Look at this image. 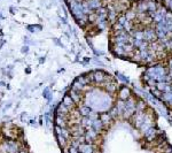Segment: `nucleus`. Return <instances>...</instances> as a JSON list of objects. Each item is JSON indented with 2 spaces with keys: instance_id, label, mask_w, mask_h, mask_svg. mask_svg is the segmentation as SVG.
I'll return each mask as SVG.
<instances>
[{
  "instance_id": "1",
  "label": "nucleus",
  "mask_w": 172,
  "mask_h": 153,
  "mask_svg": "<svg viewBox=\"0 0 172 153\" xmlns=\"http://www.w3.org/2000/svg\"><path fill=\"white\" fill-rule=\"evenodd\" d=\"M132 96H133V93H132L131 89H130L129 87H126V85L119 88V90H118V92H117V99L123 100V101H126V100L130 99Z\"/></svg>"
},
{
  "instance_id": "2",
  "label": "nucleus",
  "mask_w": 172,
  "mask_h": 153,
  "mask_svg": "<svg viewBox=\"0 0 172 153\" xmlns=\"http://www.w3.org/2000/svg\"><path fill=\"white\" fill-rule=\"evenodd\" d=\"M143 34H145V40H146V42L151 43V42L157 40L156 31H155V28H154V27H147V28H145V29H143Z\"/></svg>"
},
{
  "instance_id": "3",
  "label": "nucleus",
  "mask_w": 172,
  "mask_h": 153,
  "mask_svg": "<svg viewBox=\"0 0 172 153\" xmlns=\"http://www.w3.org/2000/svg\"><path fill=\"white\" fill-rule=\"evenodd\" d=\"M93 75H94V83L98 87L99 84H101V83L105 82L107 72L103 71V70H101V69H95V70H93Z\"/></svg>"
},
{
  "instance_id": "4",
  "label": "nucleus",
  "mask_w": 172,
  "mask_h": 153,
  "mask_svg": "<svg viewBox=\"0 0 172 153\" xmlns=\"http://www.w3.org/2000/svg\"><path fill=\"white\" fill-rule=\"evenodd\" d=\"M111 51H113V53H114L116 56H118V58H121V59H129V54L125 52L124 47L113 46V45H111Z\"/></svg>"
},
{
  "instance_id": "5",
  "label": "nucleus",
  "mask_w": 172,
  "mask_h": 153,
  "mask_svg": "<svg viewBox=\"0 0 172 153\" xmlns=\"http://www.w3.org/2000/svg\"><path fill=\"white\" fill-rule=\"evenodd\" d=\"M100 120L102 121V123H103V125L106 127V129L113 123V121H114V119L111 117V115L109 114V112H102V113H100Z\"/></svg>"
},
{
  "instance_id": "6",
  "label": "nucleus",
  "mask_w": 172,
  "mask_h": 153,
  "mask_svg": "<svg viewBox=\"0 0 172 153\" xmlns=\"http://www.w3.org/2000/svg\"><path fill=\"white\" fill-rule=\"evenodd\" d=\"M114 106H115V108H116V111H117L118 117H122V116H123V113H124V109H125V101L117 99Z\"/></svg>"
},
{
  "instance_id": "7",
  "label": "nucleus",
  "mask_w": 172,
  "mask_h": 153,
  "mask_svg": "<svg viewBox=\"0 0 172 153\" xmlns=\"http://www.w3.org/2000/svg\"><path fill=\"white\" fill-rule=\"evenodd\" d=\"M147 104L143 99H137V104H135V112H146L147 109Z\"/></svg>"
},
{
  "instance_id": "8",
  "label": "nucleus",
  "mask_w": 172,
  "mask_h": 153,
  "mask_svg": "<svg viewBox=\"0 0 172 153\" xmlns=\"http://www.w3.org/2000/svg\"><path fill=\"white\" fill-rule=\"evenodd\" d=\"M150 93H151V96L155 98V99H161L162 98V95H163V92L162 91H159V90H157V89H153V90H150Z\"/></svg>"
},
{
  "instance_id": "9",
  "label": "nucleus",
  "mask_w": 172,
  "mask_h": 153,
  "mask_svg": "<svg viewBox=\"0 0 172 153\" xmlns=\"http://www.w3.org/2000/svg\"><path fill=\"white\" fill-rule=\"evenodd\" d=\"M116 77H117V79H119L122 82H124V83H126V84H127V83H130V80H129V77H126V76H124L123 74H119V72H118V74H116Z\"/></svg>"
},
{
  "instance_id": "10",
  "label": "nucleus",
  "mask_w": 172,
  "mask_h": 153,
  "mask_svg": "<svg viewBox=\"0 0 172 153\" xmlns=\"http://www.w3.org/2000/svg\"><path fill=\"white\" fill-rule=\"evenodd\" d=\"M162 153H172V146H171L170 144H167V145H166V146L163 148Z\"/></svg>"
}]
</instances>
